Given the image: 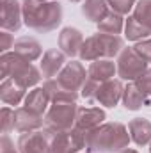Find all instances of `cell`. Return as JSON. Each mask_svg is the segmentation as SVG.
Instances as JSON below:
<instances>
[{
	"mask_svg": "<svg viewBox=\"0 0 151 153\" xmlns=\"http://www.w3.org/2000/svg\"><path fill=\"white\" fill-rule=\"evenodd\" d=\"M135 84L139 85V89L151 100V68L142 76H139V78L135 80Z\"/></svg>",
	"mask_w": 151,
	"mask_h": 153,
	"instance_id": "32",
	"label": "cell"
},
{
	"mask_svg": "<svg viewBox=\"0 0 151 153\" xmlns=\"http://www.w3.org/2000/svg\"><path fill=\"white\" fill-rule=\"evenodd\" d=\"M130 132L123 123H101L85 132V150L89 153H119L130 144Z\"/></svg>",
	"mask_w": 151,
	"mask_h": 153,
	"instance_id": "1",
	"label": "cell"
},
{
	"mask_svg": "<svg viewBox=\"0 0 151 153\" xmlns=\"http://www.w3.org/2000/svg\"><path fill=\"white\" fill-rule=\"evenodd\" d=\"M130 139L137 146H148L151 143V123L146 117H135L128 123Z\"/></svg>",
	"mask_w": 151,
	"mask_h": 153,
	"instance_id": "18",
	"label": "cell"
},
{
	"mask_svg": "<svg viewBox=\"0 0 151 153\" xmlns=\"http://www.w3.org/2000/svg\"><path fill=\"white\" fill-rule=\"evenodd\" d=\"M150 153H151V143H150Z\"/></svg>",
	"mask_w": 151,
	"mask_h": 153,
	"instance_id": "38",
	"label": "cell"
},
{
	"mask_svg": "<svg viewBox=\"0 0 151 153\" xmlns=\"http://www.w3.org/2000/svg\"><path fill=\"white\" fill-rule=\"evenodd\" d=\"M16 146H18L20 153H52L50 137L43 130L21 134Z\"/></svg>",
	"mask_w": 151,
	"mask_h": 153,
	"instance_id": "8",
	"label": "cell"
},
{
	"mask_svg": "<svg viewBox=\"0 0 151 153\" xmlns=\"http://www.w3.org/2000/svg\"><path fill=\"white\" fill-rule=\"evenodd\" d=\"M0 153H20L18 146L14 148V143L9 139V135H2L0 141Z\"/></svg>",
	"mask_w": 151,
	"mask_h": 153,
	"instance_id": "33",
	"label": "cell"
},
{
	"mask_svg": "<svg viewBox=\"0 0 151 153\" xmlns=\"http://www.w3.org/2000/svg\"><path fill=\"white\" fill-rule=\"evenodd\" d=\"M43 89L46 91V94H48V98H50L52 103H76V100H78V96H80L78 91L68 89L66 85H62V84L57 80V76L44 80Z\"/></svg>",
	"mask_w": 151,
	"mask_h": 153,
	"instance_id": "12",
	"label": "cell"
},
{
	"mask_svg": "<svg viewBox=\"0 0 151 153\" xmlns=\"http://www.w3.org/2000/svg\"><path fill=\"white\" fill-rule=\"evenodd\" d=\"M124 36L128 38V41H135L137 43V41L148 39V36H151V34H150V30L142 23H139V20L132 14L124 22Z\"/></svg>",
	"mask_w": 151,
	"mask_h": 153,
	"instance_id": "26",
	"label": "cell"
},
{
	"mask_svg": "<svg viewBox=\"0 0 151 153\" xmlns=\"http://www.w3.org/2000/svg\"><path fill=\"white\" fill-rule=\"evenodd\" d=\"M100 84H101V82H98V80H94V78H91V76L87 75V80L84 82V85H82V89H80V96H82V98H87V100L96 98V93H98V89H100Z\"/></svg>",
	"mask_w": 151,
	"mask_h": 153,
	"instance_id": "29",
	"label": "cell"
},
{
	"mask_svg": "<svg viewBox=\"0 0 151 153\" xmlns=\"http://www.w3.org/2000/svg\"><path fill=\"white\" fill-rule=\"evenodd\" d=\"M107 2H109V7L112 9L114 13H117L121 16L128 14L135 7V4H137V0H107Z\"/></svg>",
	"mask_w": 151,
	"mask_h": 153,
	"instance_id": "28",
	"label": "cell"
},
{
	"mask_svg": "<svg viewBox=\"0 0 151 153\" xmlns=\"http://www.w3.org/2000/svg\"><path fill=\"white\" fill-rule=\"evenodd\" d=\"M0 70H2V78H13L25 89L36 87L43 78L41 70H38L32 62H29L27 59H23L14 52L2 53Z\"/></svg>",
	"mask_w": 151,
	"mask_h": 153,
	"instance_id": "3",
	"label": "cell"
},
{
	"mask_svg": "<svg viewBox=\"0 0 151 153\" xmlns=\"http://www.w3.org/2000/svg\"><path fill=\"white\" fill-rule=\"evenodd\" d=\"M117 75L121 80L126 82H135L139 76H142L150 68L148 62L133 50V46L123 48L121 53L117 55Z\"/></svg>",
	"mask_w": 151,
	"mask_h": 153,
	"instance_id": "5",
	"label": "cell"
},
{
	"mask_svg": "<svg viewBox=\"0 0 151 153\" xmlns=\"http://www.w3.org/2000/svg\"><path fill=\"white\" fill-rule=\"evenodd\" d=\"M78 57H80L82 61H89V62L101 59V48H100L98 34H93V36H89V38L84 39V45H82V48H80Z\"/></svg>",
	"mask_w": 151,
	"mask_h": 153,
	"instance_id": "25",
	"label": "cell"
},
{
	"mask_svg": "<svg viewBox=\"0 0 151 153\" xmlns=\"http://www.w3.org/2000/svg\"><path fill=\"white\" fill-rule=\"evenodd\" d=\"M66 66V55L61 52V50H46L44 55H43V61H41V73L43 76L48 80V78H55L62 71V68Z\"/></svg>",
	"mask_w": 151,
	"mask_h": 153,
	"instance_id": "14",
	"label": "cell"
},
{
	"mask_svg": "<svg viewBox=\"0 0 151 153\" xmlns=\"http://www.w3.org/2000/svg\"><path fill=\"white\" fill-rule=\"evenodd\" d=\"M11 130H14V111L9 107L2 109V134L7 135Z\"/></svg>",
	"mask_w": 151,
	"mask_h": 153,
	"instance_id": "30",
	"label": "cell"
},
{
	"mask_svg": "<svg viewBox=\"0 0 151 153\" xmlns=\"http://www.w3.org/2000/svg\"><path fill=\"white\" fill-rule=\"evenodd\" d=\"M119 153H139V152H135V150H132V148H124L123 152H119Z\"/></svg>",
	"mask_w": 151,
	"mask_h": 153,
	"instance_id": "35",
	"label": "cell"
},
{
	"mask_svg": "<svg viewBox=\"0 0 151 153\" xmlns=\"http://www.w3.org/2000/svg\"><path fill=\"white\" fill-rule=\"evenodd\" d=\"M87 153H89V152H87Z\"/></svg>",
	"mask_w": 151,
	"mask_h": 153,
	"instance_id": "39",
	"label": "cell"
},
{
	"mask_svg": "<svg viewBox=\"0 0 151 153\" xmlns=\"http://www.w3.org/2000/svg\"><path fill=\"white\" fill-rule=\"evenodd\" d=\"M123 91H124L123 82L119 78H110V80L100 84V89L96 93V100L100 102V105H103L107 109H112L121 102Z\"/></svg>",
	"mask_w": 151,
	"mask_h": 153,
	"instance_id": "10",
	"label": "cell"
},
{
	"mask_svg": "<svg viewBox=\"0 0 151 153\" xmlns=\"http://www.w3.org/2000/svg\"><path fill=\"white\" fill-rule=\"evenodd\" d=\"M57 80L66 85L68 89H73V91H80L84 82L87 80V73H85V68L78 62V61H71V62H66V66L62 68V71L57 75Z\"/></svg>",
	"mask_w": 151,
	"mask_h": 153,
	"instance_id": "11",
	"label": "cell"
},
{
	"mask_svg": "<svg viewBox=\"0 0 151 153\" xmlns=\"http://www.w3.org/2000/svg\"><path fill=\"white\" fill-rule=\"evenodd\" d=\"M98 39H100V48H101V59H112L115 55H119L121 50L124 48V43L119 36L98 32Z\"/></svg>",
	"mask_w": 151,
	"mask_h": 153,
	"instance_id": "22",
	"label": "cell"
},
{
	"mask_svg": "<svg viewBox=\"0 0 151 153\" xmlns=\"http://www.w3.org/2000/svg\"><path fill=\"white\" fill-rule=\"evenodd\" d=\"M52 153H78L85 148V132L80 128H70L50 135Z\"/></svg>",
	"mask_w": 151,
	"mask_h": 153,
	"instance_id": "6",
	"label": "cell"
},
{
	"mask_svg": "<svg viewBox=\"0 0 151 153\" xmlns=\"http://www.w3.org/2000/svg\"><path fill=\"white\" fill-rule=\"evenodd\" d=\"M117 73V64L112 62L110 59H98V61H93L87 68V75L98 82H107L114 78Z\"/></svg>",
	"mask_w": 151,
	"mask_h": 153,
	"instance_id": "20",
	"label": "cell"
},
{
	"mask_svg": "<svg viewBox=\"0 0 151 153\" xmlns=\"http://www.w3.org/2000/svg\"><path fill=\"white\" fill-rule=\"evenodd\" d=\"M44 126V116L27 109L25 105L14 111V130L20 134L36 132Z\"/></svg>",
	"mask_w": 151,
	"mask_h": 153,
	"instance_id": "9",
	"label": "cell"
},
{
	"mask_svg": "<svg viewBox=\"0 0 151 153\" xmlns=\"http://www.w3.org/2000/svg\"><path fill=\"white\" fill-rule=\"evenodd\" d=\"M68 2H73V4H76V2H84V0H68Z\"/></svg>",
	"mask_w": 151,
	"mask_h": 153,
	"instance_id": "36",
	"label": "cell"
},
{
	"mask_svg": "<svg viewBox=\"0 0 151 153\" xmlns=\"http://www.w3.org/2000/svg\"><path fill=\"white\" fill-rule=\"evenodd\" d=\"M23 103H25L27 109H30L34 112H39V114H44L52 102H50V98H48V94H46V91L43 87H34L32 91L27 93Z\"/></svg>",
	"mask_w": 151,
	"mask_h": 153,
	"instance_id": "23",
	"label": "cell"
},
{
	"mask_svg": "<svg viewBox=\"0 0 151 153\" xmlns=\"http://www.w3.org/2000/svg\"><path fill=\"white\" fill-rule=\"evenodd\" d=\"M133 16L142 23L151 34V0H139L133 7Z\"/></svg>",
	"mask_w": 151,
	"mask_h": 153,
	"instance_id": "27",
	"label": "cell"
},
{
	"mask_svg": "<svg viewBox=\"0 0 151 153\" xmlns=\"http://www.w3.org/2000/svg\"><path fill=\"white\" fill-rule=\"evenodd\" d=\"M0 25L7 32H18L23 25V7L18 0H2Z\"/></svg>",
	"mask_w": 151,
	"mask_h": 153,
	"instance_id": "7",
	"label": "cell"
},
{
	"mask_svg": "<svg viewBox=\"0 0 151 153\" xmlns=\"http://www.w3.org/2000/svg\"><path fill=\"white\" fill-rule=\"evenodd\" d=\"M39 2H52V0H39Z\"/></svg>",
	"mask_w": 151,
	"mask_h": 153,
	"instance_id": "37",
	"label": "cell"
},
{
	"mask_svg": "<svg viewBox=\"0 0 151 153\" xmlns=\"http://www.w3.org/2000/svg\"><path fill=\"white\" fill-rule=\"evenodd\" d=\"M121 102H123L126 111H139V109H142V107H146V105L151 103V100L139 89V85L135 82H128L124 85Z\"/></svg>",
	"mask_w": 151,
	"mask_h": 153,
	"instance_id": "16",
	"label": "cell"
},
{
	"mask_svg": "<svg viewBox=\"0 0 151 153\" xmlns=\"http://www.w3.org/2000/svg\"><path fill=\"white\" fill-rule=\"evenodd\" d=\"M109 2L107 0H84L82 4V14L85 20L93 23H100L109 14Z\"/></svg>",
	"mask_w": 151,
	"mask_h": 153,
	"instance_id": "21",
	"label": "cell"
},
{
	"mask_svg": "<svg viewBox=\"0 0 151 153\" xmlns=\"http://www.w3.org/2000/svg\"><path fill=\"white\" fill-rule=\"evenodd\" d=\"M23 23L39 34L55 30L62 22V5L55 0H23Z\"/></svg>",
	"mask_w": 151,
	"mask_h": 153,
	"instance_id": "2",
	"label": "cell"
},
{
	"mask_svg": "<svg viewBox=\"0 0 151 153\" xmlns=\"http://www.w3.org/2000/svg\"><path fill=\"white\" fill-rule=\"evenodd\" d=\"M78 107L76 103H52L44 114V126L43 132L50 137L57 132L70 130L75 126Z\"/></svg>",
	"mask_w": 151,
	"mask_h": 153,
	"instance_id": "4",
	"label": "cell"
},
{
	"mask_svg": "<svg viewBox=\"0 0 151 153\" xmlns=\"http://www.w3.org/2000/svg\"><path fill=\"white\" fill-rule=\"evenodd\" d=\"M25 93H27V89L21 87L13 78H4L0 84V98L5 105H20L27 96Z\"/></svg>",
	"mask_w": 151,
	"mask_h": 153,
	"instance_id": "17",
	"label": "cell"
},
{
	"mask_svg": "<svg viewBox=\"0 0 151 153\" xmlns=\"http://www.w3.org/2000/svg\"><path fill=\"white\" fill-rule=\"evenodd\" d=\"M14 46V39H13V36L7 32V30H4L2 34H0V50L5 53L9 48H13Z\"/></svg>",
	"mask_w": 151,
	"mask_h": 153,
	"instance_id": "34",
	"label": "cell"
},
{
	"mask_svg": "<svg viewBox=\"0 0 151 153\" xmlns=\"http://www.w3.org/2000/svg\"><path fill=\"white\" fill-rule=\"evenodd\" d=\"M124 30V20L121 14L110 11L100 23H98V32H105V34H114L119 36Z\"/></svg>",
	"mask_w": 151,
	"mask_h": 153,
	"instance_id": "24",
	"label": "cell"
},
{
	"mask_svg": "<svg viewBox=\"0 0 151 153\" xmlns=\"http://www.w3.org/2000/svg\"><path fill=\"white\" fill-rule=\"evenodd\" d=\"M133 50L148 62L151 64V39H142V41H137L135 43V46H133Z\"/></svg>",
	"mask_w": 151,
	"mask_h": 153,
	"instance_id": "31",
	"label": "cell"
},
{
	"mask_svg": "<svg viewBox=\"0 0 151 153\" xmlns=\"http://www.w3.org/2000/svg\"><path fill=\"white\" fill-rule=\"evenodd\" d=\"M84 45V36L75 27H64L59 34V48L66 57H75L80 53Z\"/></svg>",
	"mask_w": 151,
	"mask_h": 153,
	"instance_id": "13",
	"label": "cell"
},
{
	"mask_svg": "<svg viewBox=\"0 0 151 153\" xmlns=\"http://www.w3.org/2000/svg\"><path fill=\"white\" fill-rule=\"evenodd\" d=\"M105 111L103 109H98V107H87V109H78V114H76V121L75 126L84 130V132H89L96 126H100L103 121H105Z\"/></svg>",
	"mask_w": 151,
	"mask_h": 153,
	"instance_id": "15",
	"label": "cell"
},
{
	"mask_svg": "<svg viewBox=\"0 0 151 153\" xmlns=\"http://www.w3.org/2000/svg\"><path fill=\"white\" fill-rule=\"evenodd\" d=\"M13 52L21 55L23 59H27L29 62L32 61H38L43 53V48L39 45L38 39L29 38V36H23V38H18L14 41V46H13Z\"/></svg>",
	"mask_w": 151,
	"mask_h": 153,
	"instance_id": "19",
	"label": "cell"
}]
</instances>
